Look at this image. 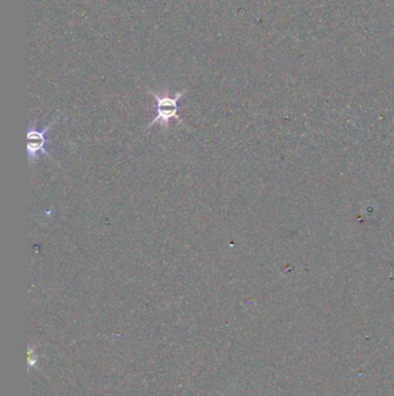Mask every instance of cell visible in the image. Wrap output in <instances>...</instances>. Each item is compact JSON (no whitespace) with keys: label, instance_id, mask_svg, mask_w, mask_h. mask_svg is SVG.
Returning <instances> with one entry per match:
<instances>
[{"label":"cell","instance_id":"obj_1","mask_svg":"<svg viewBox=\"0 0 394 396\" xmlns=\"http://www.w3.org/2000/svg\"><path fill=\"white\" fill-rule=\"evenodd\" d=\"M153 97L157 101V106H155V109H157V116L155 119L150 122L148 127H147V130L149 127H152L153 125L155 124H160L161 127L168 130L169 129V122H170L171 119H176L179 121V124H183V121L179 119V101L181 100V97L184 95L185 90H182L179 93L176 94L175 97H170L168 95V93L163 94V95H160V94L154 93L150 90Z\"/></svg>","mask_w":394,"mask_h":396},{"label":"cell","instance_id":"obj_2","mask_svg":"<svg viewBox=\"0 0 394 396\" xmlns=\"http://www.w3.org/2000/svg\"><path fill=\"white\" fill-rule=\"evenodd\" d=\"M57 120H53L51 123L49 124L48 127H45L42 131H38L35 129V125L33 123L30 124L29 130L27 134V152H28V161H29L30 166H34L36 162L40 153L44 154L47 157H50L48 150H47V134L48 131L53 127V124L56 123Z\"/></svg>","mask_w":394,"mask_h":396}]
</instances>
